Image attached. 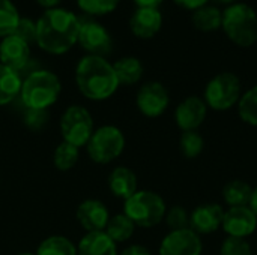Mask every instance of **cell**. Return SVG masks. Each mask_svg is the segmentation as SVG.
Wrapping results in <instances>:
<instances>
[{
  "instance_id": "4316f807",
  "label": "cell",
  "mask_w": 257,
  "mask_h": 255,
  "mask_svg": "<svg viewBox=\"0 0 257 255\" xmlns=\"http://www.w3.org/2000/svg\"><path fill=\"white\" fill-rule=\"evenodd\" d=\"M236 107L241 120L248 126L257 128V84L242 92Z\"/></svg>"
},
{
  "instance_id": "d590c367",
  "label": "cell",
  "mask_w": 257,
  "mask_h": 255,
  "mask_svg": "<svg viewBox=\"0 0 257 255\" xmlns=\"http://www.w3.org/2000/svg\"><path fill=\"white\" fill-rule=\"evenodd\" d=\"M119 255H152L148 248H145L143 245H131L128 248H125Z\"/></svg>"
},
{
  "instance_id": "60d3db41",
  "label": "cell",
  "mask_w": 257,
  "mask_h": 255,
  "mask_svg": "<svg viewBox=\"0 0 257 255\" xmlns=\"http://www.w3.org/2000/svg\"><path fill=\"white\" fill-rule=\"evenodd\" d=\"M18 255H36V254H32V252H21V254Z\"/></svg>"
},
{
  "instance_id": "8d00e7d4",
  "label": "cell",
  "mask_w": 257,
  "mask_h": 255,
  "mask_svg": "<svg viewBox=\"0 0 257 255\" xmlns=\"http://www.w3.org/2000/svg\"><path fill=\"white\" fill-rule=\"evenodd\" d=\"M137 8H160L164 0H133Z\"/></svg>"
},
{
  "instance_id": "4fadbf2b",
  "label": "cell",
  "mask_w": 257,
  "mask_h": 255,
  "mask_svg": "<svg viewBox=\"0 0 257 255\" xmlns=\"http://www.w3.org/2000/svg\"><path fill=\"white\" fill-rule=\"evenodd\" d=\"M208 110L202 96H187L175 108V122L182 132L197 131L206 120Z\"/></svg>"
},
{
  "instance_id": "603a6c76",
  "label": "cell",
  "mask_w": 257,
  "mask_h": 255,
  "mask_svg": "<svg viewBox=\"0 0 257 255\" xmlns=\"http://www.w3.org/2000/svg\"><path fill=\"white\" fill-rule=\"evenodd\" d=\"M23 78L20 72L0 63V107L11 104L21 92Z\"/></svg>"
},
{
  "instance_id": "7c38bea8",
  "label": "cell",
  "mask_w": 257,
  "mask_h": 255,
  "mask_svg": "<svg viewBox=\"0 0 257 255\" xmlns=\"http://www.w3.org/2000/svg\"><path fill=\"white\" fill-rule=\"evenodd\" d=\"M223 231L227 237L247 239L257 230V216L250 206L227 207L223 218Z\"/></svg>"
},
{
  "instance_id": "1f68e13d",
  "label": "cell",
  "mask_w": 257,
  "mask_h": 255,
  "mask_svg": "<svg viewBox=\"0 0 257 255\" xmlns=\"http://www.w3.org/2000/svg\"><path fill=\"white\" fill-rule=\"evenodd\" d=\"M220 255H253V249L247 239L226 237L221 243Z\"/></svg>"
},
{
  "instance_id": "9a60e30c",
  "label": "cell",
  "mask_w": 257,
  "mask_h": 255,
  "mask_svg": "<svg viewBox=\"0 0 257 255\" xmlns=\"http://www.w3.org/2000/svg\"><path fill=\"white\" fill-rule=\"evenodd\" d=\"M75 218L86 233L104 231L110 219V212L101 200L89 198L78 204Z\"/></svg>"
},
{
  "instance_id": "484cf974",
  "label": "cell",
  "mask_w": 257,
  "mask_h": 255,
  "mask_svg": "<svg viewBox=\"0 0 257 255\" xmlns=\"http://www.w3.org/2000/svg\"><path fill=\"white\" fill-rule=\"evenodd\" d=\"M78 158H80V149L69 144V143H66V141H62L54 149L53 164H54L56 170L65 173V171L72 170L77 165Z\"/></svg>"
},
{
  "instance_id": "8fae6325",
  "label": "cell",
  "mask_w": 257,
  "mask_h": 255,
  "mask_svg": "<svg viewBox=\"0 0 257 255\" xmlns=\"http://www.w3.org/2000/svg\"><path fill=\"white\" fill-rule=\"evenodd\" d=\"M203 242L202 237L190 227L184 230L169 231L158 248L160 255H202Z\"/></svg>"
},
{
  "instance_id": "ffe728a7",
  "label": "cell",
  "mask_w": 257,
  "mask_h": 255,
  "mask_svg": "<svg viewBox=\"0 0 257 255\" xmlns=\"http://www.w3.org/2000/svg\"><path fill=\"white\" fill-rule=\"evenodd\" d=\"M221 20H223V9L212 5L211 2L199 9H196L191 15V21L194 29L203 33L217 32L221 29Z\"/></svg>"
},
{
  "instance_id": "d6986e66",
  "label": "cell",
  "mask_w": 257,
  "mask_h": 255,
  "mask_svg": "<svg viewBox=\"0 0 257 255\" xmlns=\"http://www.w3.org/2000/svg\"><path fill=\"white\" fill-rule=\"evenodd\" d=\"M78 255H119L117 243H114L105 231H93L86 233L78 245H77Z\"/></svg>"
},
{
  "instance_id": "2e32d148",
  "label": "cell",
  "mask_w": 257,
  "mask_h": 255,
  "mask_svg": "<svg viewBox=\"0 0 257 255\" xmlns=\"http://www.w3.org/2000/svg\"><path fill=\"white\" fill-rule=\"evenodd\" d=\"M163 20L160 8H136L130 18V30L139 39H151L160 33Z\"/></svg>"
},
{
  "instance_id": "f1b7e54d",
  "label": "cell",
  "mask_w": 257,
  "mask_h": 255,
  "mask_svg": "<svg viewBox=\"0 0 257 255\" xmlns=\"http://www.w3.org/2000/svg\"><path fill=\"white\" fill-rule=\"evenodd\" d=\"M205 149V140L199 134V131H188L182 132L179 138V150L184 158L187 159H196L202 155Z\"/></svg>"
},
{
  "instance_id": "83f0119b",
  "label": "cell",
  "mask_w": 257,
  "mask_h": 255,
  "mask_svg": "<svg viewBox=\"0 0 257 255\" xmlns=\"http://www.w3.org/2000/svg\"><path fill=\"white\" fill-rule=\"evenodd\" d=\"M21 15L17 6L11 0H0V38H6L15 33Z\"/></svg>"
},
{
  "instance_id": "4dcf8cb0",
  "label": "cell",
  "mask_w": 257,
  "mask_h": 255,
  "mask_svg": "<svg viewBox=\"0 0 257 255\" xmlns=\"http://www.w3.org/2000/svg\"><path fill=\"white\" fill-rule=\"evenodd\" d=\"M164 221H166L167 227L170 228V231L184 230V228L190 227V213L182 206H173V207L167 209Z\"/></svg>"
},
{
  "instance_id": "f35d334b",
  "label": "cell",
  "mask_w": 257,
  "mask_h": 255,
  "mask_svg": "<svg viewBox=\"0 0 257 255\" xmlns=\"http://www.w3.org/2000/svg\"><path fill=\"white\" fill-rule=\"evenodd\" d=\"M209 2H211L212 5H215V6L224 9V8H227V6H230V5H233V3H236V2H239V0H209Z\"/></svg>"
},
{
  "instance_id": "ba28073f",
  "label": "cell",
  "mask_w": 257,
  "mask_h": 255,
  "mask_svg": "<svg viewBox=\"0 0 257 255\" xmlns=\"http://www.w3.org/2000/svg\"><path fill=\"white\" fill-rule=\"evenodd\" d=\"M95 131L93 117L83 105H69L60 117V134L63 141L81 149L86 147Z\"/></svg>"
},
{
  "instance_id": "7a4b0ae2",
  "label": "cell",
  "mask_w": 257,
  "mask_h": 255,
  "mask_svg": "<svg viewBox=\"0 0 257 255\" xmlns=\"http://www.w3.org/2000/svg\"><path fill=\"white\" fill-rule=\"evenodd\" d=\"M75 83L89 101H105L119 89L113 63L101 56H84L75 66Z\"/></svg>"
},
{
  "instance_id": "f546056e",
  "label": "cell",
  "mask_w": 257,
  "mask_h": 255,
  "mask_svg": "<svg viewBox=\"0 0 257 255\" xmlns=\"http://www.w3.org/2000/svg\"><path fill=\"white\" fill-rule=\"evenodd\" d=\"M120 0H77V6L86 17H102L114 12Z\"/></svg>"
},
{
  "instance_id": "5bb4252c",
  "label": "cell",
  "mask_w": 257,
  "mask_h": 255,
  "mask_svg": "<svg viewBox=\"0 0 257 255\" xmlns=\"http://www.w3.org/2000/svg\"><path fill=\"white\" fill-rule=\"evenodd\" d=\"M224 207L218 203H203L190 213V228L200 237L218 231L223 225Z\"/></svg>"
},
{
  "instance_id": "5b68a950",
  "label": "cell",
  "mask_w": 257,
  "mask_h": 255,
  "mask_svg": "<svg viewBox=\"0 0 257 255\" xmlns=\"http://www.w3.org/2000/svg\"><path fill=\"white\" fill-rule=\"evenodd\" d=\"M167 204L164 198L149 189H139L123 201V213L140 228H152L164 221Z\"/></svg>"
},
{
  "instance_id": "d6a6232c",
  "label": "cell",
  "mask_w": 257,
  "mask_h": 255,
  "mask_svg": "<svg viewBox=\"0 0 257 255\" xmlns=\"http://www.w3.org/2000/svg\"><path fill=\"white\" fill-rule=\"evenodd\" d=\"M48 111L47 110H30L26 108V113L23 116V122L24 125L32 129V131H41L47 122H48Z\"/></svg>"
},
{
  "instance_id": "44dd1931",
  "label": "cell",
  "mask_w": 257,
  "mask_h": 255,
  "mask_svg": "<svg viewBox=\"0 0 257 255\" xmlns=\"http://www.w3.org/2000/svg\"><path fill=\"white\" fill-rule=\"evenodd\" d=\"M113 68H114L116 77L119 80V84H122V86L137 84L145 74L142 60L134 56H125V57L117 59L113 63Z\"/></svg>"
},
{
  "instance_id": "e575fe53",
  "label": "cell",
  "mask_w": 257,
  "mask_h": 255,
  "mask_svg": "<svg viewBox=\"0 0 257 255\" xmlns=\"http://www.w3.org/2000/svg\"><path fill=\"white\" fill-rule=\"evenodd\" d=\"M176 6L185 9V11H190V12H194L196 9L205 6L209 3V0H172Z\"/></svg>"
},
{
  "instance_id": "277c9868",
  "label": "cell",
  "mask_w": 257,
  "mask_h": 255,
  "mask_svg": "<svg viewBox=\"0 0 257 255\" xmlns=\"http://www.w3.org/2000/svg\"><path fill=\"white\" fill-rule=\"evenodd\" d=\"M221 30L227 39L241 48H250L257 42V12L244 2H236L223 9Z\"/></svg>"
},
{
  "instance_id": "74e56055",
  "label": "cell",
  "mask_w": 257,
  "mask_h": 255,
  "mask_svg": "<svg viewBox=\"0 0 257 255\" xmlns=\"http://www.w3.org/2000/svg\"><path fill=\"white\" fill-rule=\"evenodd\" d=\"M41 8H44V11H48V9H54V8H59L60 2L62 0H35Z\"/></svg>"
},
{
  "instance_id": "6da1fadb",
  "label": "cell",
  "mask_w": 257,
  "mask_h": 255,
  "mask_svg": "<svg viewBox=\"0 0 257 255\" xmlns=\"http://www.w3.org/2000/svg\"><path fill=\"white\" fill-rule=\"evenodd\" d=\"M78 32L77 14L65 8L48 9L36 20V45L48 54L60 56L77 45Z\"/></svg>"
},
{
  "instance_id": "ac0fdd59",
  "label": "cell",
  "mask_w": 257,
  "mask_h": 255,
  "mask_svg": "<svg viewBox=\"0 0 257 255\" xmlns=\"http://www.w3.org/2000/svg\"><path fill=\"white\" fill-rule=\"evenodd\" d=\"M108 189L116 198H122L123 201L130 198L133 194L139 191V180L136 173L128 167H116L108 176Z\"/></svg>"
},
{
  "instance_id": "8992f818",
  "label": "cell",
  "mask_w": 257,
  "mask_h": 255,
  "mask_svg": "<svg viewBox=\"0 0 257 255\" xmlns=\"http://www.w3.org/2000/svg\"><path fill=\"white\" fill-rule=\"evenodd\" d=\"M242 96L241 78L229 71L214 75L205 86L203 101L214 111H229Z\"/></svg>"
},
{
  "instance_id": "3957f363",
  "label": "cell",
  "mask_w": 257,
  "mask_h": 255,
  "mask_svg": "<svg viewBox=\"0 0 257 255\" xmlns=\"http://www.w3.org/2000/svg\"><path fill=\"white\" fill-rule=\"evenodd\" d=\"M60 92L62 83L54 72L48 69H36L23 80L20 98L26 108L48 110L57 102Z\"/></svg>"
},
{
  "instance_id": "cb8c5ba5",
  "label": "cell",
  "mask_w": 257,
  "mask_h": 255,
  "mask_svg": "<svg viewBox=\"0 0 257 255\" xmlns=\"http://www.w3.org/2000/svg\"><path fill=\"white\" fill-rule=\"evenodd\" d=\"M136 228H137L136 224L122 212L114 216H110L108 224L104 231L108 234V237L114 243H123V242H128L134 236Z\"/></svg>"
},
{
  "instance_id": "ab89813d",
  "label": "cell",
  "mask_w": 257,
  "mask_h": 255,
  "mask_svg": "<svg viewBox=\"0 0 257 255\" xmlns=\"http://www.w3.org/2000/svg\"><path fill=\"white\" fill-rule=\"evenodd\" d=\"M248 206L251 207V210L256 213L257 216V186L253 188V194H251V200H250V204Z\"/></svg>"
},
{
  "instance_id": "d4e9b609",
  "label": "cell",
  "mask_w": 257,
  "mask_h": 255,
  "mask_svg": "<svg viewBox=\"0 0 257 255\" xmlns=\"http://www.w3.org/2000/svg\"><path fill=\"white\" fill-rule=\"evenodd\" d=\"M36 255H78L77 246L65 236H50L44 239L38 249Z\"/></svg>"
},
{
  "instance_id": "e0dca14e",
  "label": "cell",
  "mask_w": 257,
  "mask_h": 255,
  "mask_svg": "<svg viewBox=\"0 0 257 255\" xmlns=\"http://www.w3.org/2000/svg\"><path fill=\"white\" fill-rule=\"evenodd\" d=\"M30 60V45L18 38L11 35L2 39L0 42V63L20 72L23 71Z\"/></svg>"
},
{
  "instance_id": "30bf717a",
  "label": "cell",
  "mask_w": 257,
  "mask_h": 255,
  "mask_svg": "<svg viewBox=\"0 0 257 255\" xmlns=\"http://www.w3.org/2000/svg\"><path fill=\"white\" fill-rule=\"evenodd\" d=\"M136 105L143 116L151 119L160 117L170 105V93L163 83L146 81L137 90Z\"/></svg>"
},
{
  "instance_id": "9c48e42d",
  "label": "cell",
  "mask_w": 257,
  "mask_h": 255,
  "mask_svg": "<svg viewBox=\"0 0 257 255\" xmlns=\"http://www.w3.org/2000/svg\"><path fill=\"white\" fill-rule=\"evenodd\" d=\"M77 44L90 56L105 57L113 50V38L110 32L92 17H80Z\"/></svg>"
},
{
  "instance_id": "7402d4cb",
  "label": "cell",
  "mask_w": 257,
  "mask_h": 255,
  "mask_svg": "<svg viewBox=\"0 0 257 255\" xmlns=\"http://www.w3.org/2000/svg\"><path fill=\"white\" fill-rule=\"evenodd\" d=\"M253 194V186L242 179H233L223 186V201L227 207L248 206Z\"/></svg>"
},
{
  "instance_id": "836d02e7",
  "label": "cell",
  "mask_w": 257,
  "mask_h": 255,
  "mask_svg": "<svg viewBox=\"0 0 257 255\" xmlns=\"http://www.w3.org/2000/svg\"><path fill=\"white\" fill-rule=\"evenodd\" d=\"M14 35L26 41L29 45L36 44V21L30 17H21Z\"/></svg>"
},
{
  "instance_id": "52a82bcc",
  "label": "cell",
  "mask_w": 257,
  "mask_h": 255,
  "mask_svg": "<svg viewBox=\"0 0 257 255\" xmlns=\"http://www.w3.org/2000/svg\"><path fill=\"white\" fill-rule=\"evenodd\" d=\"M125 146L126 140L122 129L114 125H102L93 131L86 144V150L92 162L107 165L123 153Z\"/></svg>"
}]
</instances>
